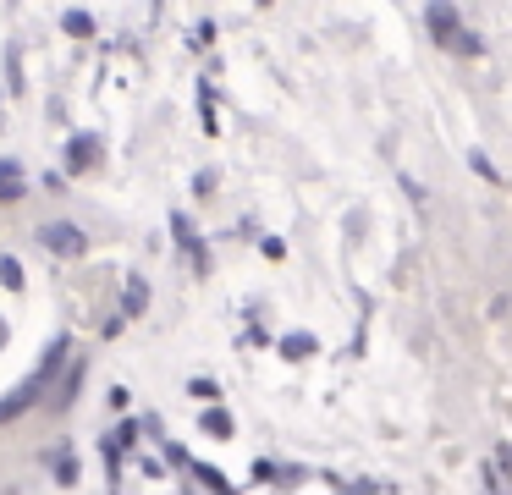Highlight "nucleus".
Masks as SVG:
<instances>
[{"mask_svg":"<svg viewBox=\"0 0 512 495\" xmlns=\"http://www.w3.org/2000/svg\"><path fill=\"white\" fill-rule=\"evenodd\" d=\"M430 33H435V39L446 44V50L479 55V39H474V33L463 28V22H457V6H446V0H435V6H430Z\"/></svg>","mask_w":512,"mask_h":495,"instance_id":"1","label":"nucleus"},{"mask_svg":"<svg viewBox=\"0 0 512 495\" xmlns=\"http://www.w3.org/2000/svg\"><path fill=\"white\" fill-rule=\"evenodd\" d=\"M39 242H45L50 253H61V259H78V253H83V231L72 226V220H56V226H45V231H39Z\"/></svg>","mask_w":512,"mask_h":495,"instance_id":"2","label":"nucleus"},{"mask_svg":"<svg viewBox=\"0 0 512 495\" xmlns=\"http://www.w3.org/2000/svg\"><path fill=\"white\" fill-rule=\"evenodd\" d=\"M17 193H23V165L0 160V198H17Z\"/></svg>","mask_w":512,"mask_h":495,"instance_id":"3","label":"nucleus"},{"mask_svg":"<svg viewBox=\"0 0 512 495\" xmlns=\"http://www.w3.org/2000/svg\"><path fill=\"white\" fill-rule=\"evenodd\" d=\"M72 165H94V138H72Z\"/></svg>","mask_w":512,"mask_h":495,"instance_id":"4","label":"nucleus"},{"mask_svg":"<svg viewBox=\"0 0 512 495\" xmlns=\"http://www.w3.org/2000/svg\"><path fill=\"white\" fill-rule=\"evenodd\" d=\"M281 352H287V358H309L314 341H309V336H287V341H281Z\"/></svg>","mask_w":512,"mask_h":495,"instance_id":"5","label":"nucleus"},{"mask_svg":"<svg viewBox=\"0 0 512 495\" xmlns=\"http://www.w3.org/2000/svg\"><path fill=\"white\" fill-rule=\"evenodd\" d=\"M144 303H149V286H144V281H133V286H127V314H138Z\"/></svg>","mask_w":512,"mask_h":495,"instance_id":"6","label":"nucleus"},{"mask_svg":"<svg viewBox=\"0 0 512 495\" xmlns=\"http://www.w3.org/2000/svg\"><path fill=\"white\" fill-rule=\"evenodd\" d=\"M0 281H6V286H23V270H17V259H0Z\"/></svg>","mask_w":512,"mask_h":495,"instance_id":"7","label":"nucleus"},{"mask_svg":"<svg viewBox=\"0 0 512 495\" xmlns=\"http://www.w3.org/2000/svg\"><path fill=\"white\" fill-rule=\"evenodd\" d=\"M204 429H215V435H226V429H232V418H226V413H210V418H204Z\"/></svg>","mask_w":512,"mask_h":495,"instance_id":"8","label":"nucleus"}]
</instances>
